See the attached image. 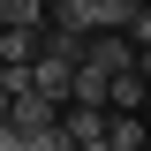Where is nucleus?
<instances>
[{"mask_svg":"<svg viewBox=\"0 0 151 151\" xmlns=\"http://www.w3.org/2000/svg\"><path fill=\"white\" fill-rule=\"evenodd\" d=\"M0 23H8V30H45L53 8H45V0H0Z\"/></svg>","mask_w":151,"mask_h":151,"instance_id":"3","label":"nucleus"},{"mask_svg":"<svg viewBox=\"0 0 151 151\" xmlns=\"http://www.w3.org/2000/svg\"><path fill=\"white\" fill-rule=\"evenodd\" d=\"M8 106H15V98H8V91H0V121H8Z\"/></svg>","mask_w":151,"mask_h":151,"instance_id":"13","label":"nucleus"},{"mask_svg":"<svg viewBox=\"0 0 151 151\" xmlns=\"http://www.w3.org/2000/svg\"><path fill=\"white\" fill-rule=\"evenodd\" d=\"M0 151H30V136H23L15 121H0Z\"/></svg>","mask_w":151,"mask_h":151,"instance_id":"9","label":"nucleus"},{"mask_svg":"<svg viewBox=\"0 0 151 151\" xmlns=\"http://www.w3.org/2000/svg\"><path fill=\"white\" fill-rule=\"evenodd\" d=\"M106 144L113 151H151V129L136 121V113H113V121H106Z\"/></svg>","mask_w":151,"mask_h":151,"instance_id":"5","label":"nucleus"},{"mask_svg":"<svg viewBox=\"0 0 151 151\" xmlns=\"http://www.w3.org/2000/svg\"><path fill=\"white\" fill-rule=\"evenodd\" d=\"M129 38H136V45H151V8H136V23H129Z\"/></svg>","mask_w":151,"mask_h":151,"instance_id":"10","label":"nucleus"},{"mask_svg":"<svg viewBox=\"0 0 151 151\" xmlns=\"http://www.w3.org/2000/svg\"><path fill=\"white\" fill-rule=\"evenodd\" d=\"M136 76H144V83H151V45H136Z\"/></svg>","mask_w":151,"mask_h":151,"instance_id":"11","label":"nucleus"},{"mask_svg":"<svg viewBox=\"0 0 151 151\" xmlns=\"http://www.w3.org/2000/svg\"><path fill=\"white\" fill-rule=\"evenodd\" d=\"M113 106H121V113H136V106H151V83H144V76H113Z\"/></svg>","mask_w":151,"mask_h":151,"instance_id":"7","label":"nucleus"},{"mask_svg":"<svg viewBox=\"0 0 151 151\" xmlns=\"http://www.w3.org/2000/svg\"><path fill=\"white\" fill-rule=\"evenodd\" d=\"M45 53H53V60H68V68H83L91 38H83V30H60V23H45Z\"/></svg>","mask_w":151,"mask_h":151,"instance_id":"4","label":"nucleus"},{"mask_svg":"<svg viewBox=\"0 0 151 151\" xmlns=\"http://www.w3.org/2000/svg\"><path fill=\"white\" fill-rule=\"evenodd\" d=\"M76 151H113V144H106V136H91V144H76Z\"/></svg>","mask_w":151,"mask_h":151,"instance_id":"12","label":"nucleus"},{"mask_svg":"<svg viewBox=\"0 0 151 151\" xmlns=\"http://www.w3.org/2000/svg\"><path fill=\"white\" fill-rule=\"evenodd\" d=\"M8 121H15L23 136H38V129H53V121H60V106H53V98H45V91H23L15 106H8Z\"/></svg>","mask_w":151,"mask_h":151,"instance_id":"1","label":"nucleus"},{"mask_svg":"<svg viewBox=\"0 0 151 151\" xmlns=\"http://www.w3.org/2000/svg\"><path fill=\"white\" fill-rule=\"evenodd\" d=\"M106 91H113V76L98 68V60H83V68H76V106H106Z\"/></svg>","mask_w":151,"mask_h":151,"instance_id":"6","label":"nucleus"},{"mask_svg":"<svg viewBox=\"0 0 151 151\" xmlns=\"http://www.w3.org/2000/svg\"><path fill=\"white\" fill-rule=\"evenodd\" d=\"M60 129H68L76 144H91V136H106V106H76L68 98V106H60Z\"/></svg>","mask_w":151,"mask_h":151,"instance_id":"2","label":"nucleus"},{"mask_svg":"<svg viewBox=\"0 0 151 151\" xmlns=\"http://www.w3.org/2000/svg\"><path fill=\"white\" fill-rule=\"evenodd\" d=\"M30 151H76V136L53 121V129H38V136H30Z\"/></svg>","mask_w":151,"mask_h":151,"instance_id":"8","label":"nucleus"}]
</instances>
